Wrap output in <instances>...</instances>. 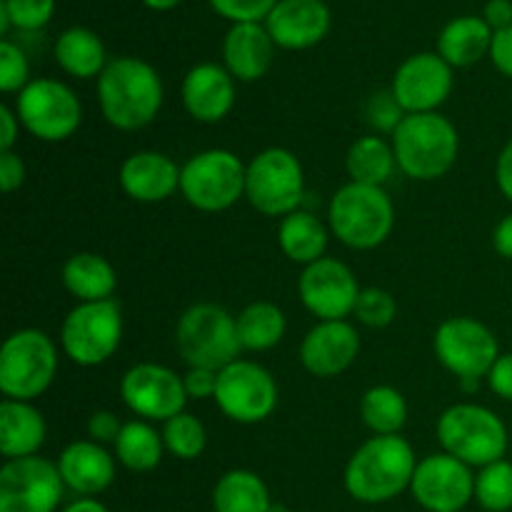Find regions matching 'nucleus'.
Instances as JSON below:
<instances>
[{
  "mask_svg": "<svg viewBox=\"0 0 512 512\" xmlns=\"http://www.w3.org/2000/svg\"><path fill=\"white\" fill-rule=\"evenodd\" d=\"M163 80L143 58H113L98 78V105L115 130L133 133L158 118L163 108Z\"/></svg>",
  "mask_w": 512,
  "mask_h": 512,
  "instance_id": "nucleus-1",
  "label": "nucleus"
},
{
  "mask_svg": "<svg viewBox=\"0 0 512 512\" xmlns=\"http://www.w3.org/2000/svg\"><path fill=\"white\" fill-rule=\"evenodd\" d=\"M418 458L403 435H373L345 465V490L368 505L388 503L410 490Z\"/></svg>",
  "mask_w": 512,
  "mask_h": 512,
  "instance_id": "nucleus-2",
  "label": "nucleus"
},
{
  "mask_svg": "<svg viewBox=\"0 0 512 512\" xmlns=\"http://www.w3.org/2000/svg\"><path fill=\"white\" fill-rule=\"evenodd\" d=\"M395 160L408 178L430 180L450 173L460 153L458 128L443 113H415L405 115L393 135Z\"/></svg>",
  "mask_w": 512,
  "mask_h": 512,
  "instance_id": "nucleus-3",
  "label": "nucleus"
},
{
  "mask_svg": "<svg viewBox=\"0 0 512 512\" xmlns=\"http://www.w3.org/2000/svg\"><path fill=\"white\" fill-rule=\"evenodd\" d=\"M328 228L350 250H373L390 238L395 208L383 188L345 183L328 203Z\"/></svg>",
  "mask_w": 512,
  "mask_h": 512,
  "instance_id": "nucleus-4",
  "label": "nucleus"
},
{
  "mask_svg": "<svg viewBox=\"0 0 512 512\" xmlns=\"http://www.w3.org/2000/svg\"><path fill=\"white\" fill-rule=\"evenodd\" d=\"M435 435L443 453L463 460L470 468H485L503 460L510 443L503 420L478 403L450 405L438 418Z\"/></svg>",
  "mask_w": 512,
  "mask_h": 512,
  "instance_id": "nucleus-5",
  "label": "nucleus"
},
{
  "mask_svg": "<svg viewBox=\"0 0 512 512\" xmlns=\"http://www.w3.org/2000/svg\"><path fill=\"white\" fill-rule=\"evenodd\" d=\"M175 348L188 368H228L243 350L238 320L218 303L190 305L175 325Z\"/></svg>",
  "mask_w": 512,
  "mask_h": 512,
  "instance_id": "nucleus-6",
  "label": "nucleus"
},
{
  "mask_svg": "<svg viewBox=\"0 0 512 512\" xmlns=\"http://www.w3.org/2000/svg\"><path fill=\"white\" fill-rule=\"evenodd\" d=\"M58 373V345L35 328L15 330L0 348V393L5 400L33 403L53 385Z\"/></svg>",
  "mask_w": 512,
  "mask_h": 512,
  "instance_id": "nucleus-7",
  "label": "nucleus"
},
{
  "mask_svg": "<svg viewBox=\"0 0 512 512\" xmlns=\"http://www.w3.org/2000/svg\"><path fill=\"white\" fill-rule=\"evenodd\" d=\"M248 165L225 148L200 150L180 170V193L200 213H223L245 198Z\"/></svg>",
  "mask_w": 512,
  "mask_h": 512,
  "instance_id": "nucleus-8",
  "label": "nucleus"
},
{
  "mask_svg": "<svg viewBox=\"0 0 512 512\" xmlns=\"http://www.w3.org/2000/svg\"><path fill=\"white\" fill-rule=\"evenodd\" d=\"M305 198V170L288 148H265L248 163L245 200L268 218L300 210Z\"/></svg>",
  "mask_w": 512,
  "mask_h": 512,
  "instance_id": "nucleus-9",
  "label": "nucleus"
},
{
  "mask_svg": "<svg viewBox=\"0 0 512 512\" xmlns=\"http://www.w3.org/2000/svg\"><path fill=\"white\" fill-rule=\"evenodd\" d=\"M123 340V310L115 300L78 303L60 325V348L70 363L95 368L108 363Z\"/></svg>",
  "mask_w": 512,
  "mask_h": 512,
  "instance_id": "nucleus-10",
  "label": "nucleus"
},
{
  "mask_svg": "<svg viewBox=\"0 0 512 512\" xmlns=\"http://www.w3.org/2000/svg\"><path fill=\"white\" fill-rule=\"evenodd\" d=\"M15 113L25 133L43 143H63L78 133L83 123L80 98L65 83L35 78L15 98Z\"/></svg>",
  "mask_w": 512,
  "mask_h": 512,
  "instance_id": "nucleus-11",
  "label": "nucleus"
},
{
  "mask_svg": "<svg viewBox=\"0 0 512 512\" xmlns=\"http://www.w3.org/2000/svg\"><path fill=\"white\" fill-rule=\"evenodd\" d=\"M278 383L268 368L253 360H235L218 373L215 405L228 420L258 425L278 408Z\"/></svg>",
  "mask_w": 512,
  "mask_h": 512,
  "instance_id": "nucleus-12",
  "label": "nucleus"
},
{
  "mask_svg": "<svg viewBox=\"0 0 512 512\" xmlns=\"http://www.w3.org/2000/svg\"><path fill=\"white\" fill-rule=\"evenodd\" d=\"M433 350L438 363L458 380L488 378L490 368L500 358V345L493 330L468 315L440 323L433 335Z\"/></svg>",
  "mask_w": 512,
  "mask_h": 512,
  "instance_id": "nucleus-13",
  "label": "nucleus"
},
{
  "mask_svg": "<svg viewBox=\"0 0 512 512\" xmlns=\"http://www.w3.org/2000/svg\"><path fill=\"white\" fill-rule=\"evenodd\" d=\"M63 493L58 463L48 458L5 460L0 468V512H55Z\"/></svg>",
  "mask_w": 512,
  "mask_h": 512,
  "instance_id": "nucleus-14",
  "label": "nucleus"
},
{
  "mask_svg": "<svg viewBox=\"0 0 512 512\" xmlns=\"http://www.w3.org/2000/svg\"><path fill=\"white\" fill-rule=\"evenodd\" d=\"M120 398L133 415L148 423H168L188 405L183 375L160 363H138L125 370Z\"/></svg>",
  "mask_w": 512,
  "mask_h": 512,
  "instance_id": "nucleus-15",
  "label": "nucleus"
},
{
  "mask_svg": "<svg viewBox=\"0 0 512 512\" xmlns=\"http://www.w3.org/2000/svg\"><path fill=\"white\" fill-rule=\"evenodd\" d=\"M410 493L428 512H460L475 498L473 468L448 453H433L418 460Z\"/></svg>",
  "mask_w": 512,
  "mask_h": 512,
  "instance_id": "nucleus-16",
  "label": "nucleus"
},
{
  "mask_svg": "<svg viewBox=\"0 0 512 512\" xmlns=\"http://www.w3.org/2000/svg\"><path fill=\"white\" fill-rule=\"evenodd\" d=\"M360 290L353 270L335 258H320L308 265L298 280L300 300L318 320H345L353 315Z\"/></svg>",
  "mask_w": 512,
  "mask_h": 512,
  "instance_id": "nucleus-17",
  "label": "nucleus"
},
{
  "mask_svg": "<svg viewBox=\"0 0 512 512\" xmlns=\"http://www.w3.org/2000/svg\"><path fill=\"white\" fill-rule=\"evenodd\" d=\"M390 93L405 115L438 113L453 93V68L438 53H415L395 70Z\"/></svg>",
  "mask_w": 512,
  "mask_h": 512,
  "instance_id": "nucleus-18",
  "label": "nucleus"
},
{
  "mask_svg": "<svg viewBox=\"0 0 512 512\" xmlns=\"http://www.w3.org/2000/svg\"><path fill=\"white\" fill-rule=\"evenodd\" d=\"M360 355V335L348 320H318L300 343V363L315 378L345 373Z\"/></svg>",
  "mask_w": 512,
  "mask_h": 512,
  "instance_id": "nucleus-19",
  "label": "nucleus"
},
{
  "mask_svg": "<svg viewBox=\"0 0 512 512\" xmlns=\"http://www.w3.org/2000/svg\"><path fill=\"white\" fill-rule=\"evenodd\" d=\"M333 15L325 0H280L265 18L270 38L283 50H308L330 33Z\"/></svg>",
  "mask_w": 512,
  "mask_h": 512,
  "instance_id": "nucleus-20",
  "label": "nucleus"
},
{
  "mask_svg": "<svg viewBox=\"0 0 512 512\" xmlns=\"http://www.w3.org/2000/svg\"><path fill=\"white\" fill-rule=\"evenodd\" d=\"M185 110L205 125L220 123L235 108V78L220 63H198L185 73L180 88Z\"/></svg>",
  "mask_w": 512,
  "mask_h": 512,
  "instance_id": "nucleus-21",
  "label": "nucleus"
},
{
  "mask_svg": "<svg viewBox=\"0 0 512 512\" xmlns=\"http://www.w3.org/2000/svg\"><path fill=\"white\" fill-rule=\"evenodd\" d=\"M180 165L158 150H138L120 165V188L135 203H163L180 190Z\"/></svg>",
  "mask_w": 512,
  "mask_h": 512,
  "instance_id": "nucleus-22",
  "label": "nucleus"
},
{
  "mask_svg": "<svg viewBox=\"0 0 512 512\" xmlns=\"http://www.w3.org/2000/svg\"><path fill=\"white\" fill-rule=\"evenodd\" d=\"M115 455L95 440H75L60 453L58 470L65 488L80 498H93L105 493L115 480Z\"/></svg>",
  "mask_w": 512,
  "mask_h": 512,
  "instance_id": "nucleus-23",
  "label": "nucleus"
},
{
  "mask_svg": "<svg viewBox=\"0 0 512 512\" xmlns=\"http://www.w3.org/2000/svg\"><path fill=\"white\" fill-rule=\"evenodd\" d=\"M275 48L265 23H235L225 33L223 65L240 83H255L273 65Z\"/></svg>",
  "mask_w": 512,
  "mask_h": 512,
  "instance_id": "nucleus-24",
  "label": "nucleus"
},
{
  "mask_svg": "<svg viewBox=\"0 0 512 512\" xmlns=\"http://www.w3.org/2000/svg\"><path fill=\"white\" fill-rule=\"evenodd\" d=\"M48 438V423L33 403L3 400L0 405V453L5 460L38 455Z\"/></svg>",
  "mask_w": 512,
  "mask_h": 512,
  "instance_id": "nucleus-25",
  "label": "nucleus"
},
{
  "mask_svg": "<svg viewBox=\"0 0 512 512\" xmlns=\"http://www.w3.org/2000/svg\"><path fill=\"white\" fill-rule=\"evenodd\" d=\"M493 28L480 15H460L445 23L438 35V50L435 53L450 65V68H470L480 63L493 48Z\"/></svg>",
  "mask_w": 512,
  "mask_h": 512,
  "instance_id": "nucleus-26",
  "label": "nucleus"
},
{
  "mask_svg": "<svg viewBox=\"0 0 512 512\" xmlns=\"http://www.w3.org/2000/svg\"><path fill=\"white\" fill-rule=\"evenodd\" d=\"M60 280L78 303L113 300L115 288H118V273L108 263V258H103L100 253H88V250L65 260Z\"/></svg>",
  "mask_w": 512,
  "mask_h": 512,
  "instance_id": "nucleus-27",
  "label": "nucleus"
},
{
  "mask_svg": "<svg viewBox=\"0 0 512 512\" xmlns=\"http://www.w3.org/2000/svg\"><path fill=\"white\" fill-rule=\"evenodd\" d=\"M330 243V228L318 218V215L308 213V210H295V213L285 215L280 220L278 228V245L283 255L293 263L308 265L318 263L325 258V250Z\"/></svg>",
  "mask_w": 512,
  "mask_h": 512,
  "instance_id": "nucleus-28",
  "label": "nucleus"
},
{
  "mask_svg": "<svg viewBox=\"0 0 512 512\" xmlns=\"http://www.w3.org/2000/svg\"><path fill=\"white\" fill-rule=\"evenodd\" d=\"M55 63L65 70L68 75L80 80L100 78L105 65L110 63L108 53H105V43L100 40L98 33L90 28H80L73 25L60 38L55 40Z\"/></svg>",
  "mask_w": 512,
  "mask_h": 512,
  "instance_id": "nucleus-29",
  "label": "nucleus"
},
{
  "mask_svg": "<svg viewBox=\"0 0 512 512\" xmlns=\"http://www.w3.org/2000/svg\"><path fill=\"white\" fill-rule=\"evenodd\" d=\"M273 500L265 480L253 470H228L213 488L215 512H270Z\"/></svg>",
  "mask_w": 512,
  "mask_h": 512,
  "instance_id": "nucleus-30",
  "label": "nucleus"
},
{
  "mask_svg": "<svg viewBox=\"0 0 512 512\" xmlns=\"http://www.w3.org/2000/svg\"><path fill=\"white\" fill-rule=\"evenodd\" d=\"M115 460L130 473H150L160 465L168 453L163 443V433L153 428L148 420H128L113 443Z\"/></svg>",
  "mask_w": 512,
  "mask_h": 512,
  "instance_id": "nucleus-31",
  "label": "nucleus"
},
{
  "mask_svg": "<svg viewBox=\"0 0 512 512\" xmlns=\"http://www.w3.org/2000/svg\"><path fill=\"white\" fill-rule=\"evenodd\" d=\"M238 320V338L240 348L250 350V353H265L280 345L288 330V318L280 310V305L270 303V300H255V303L245 305Z\"/></svg>",
  "mask_w": 512,
  "mask_h": 512,
  "instance_id": "nucleus-32",
  "label": "nucleus"
},
{
  "mask_svg": "<svg viewBox=\"0 0 512 512\" xmlns=\"http://www.w3.org/2000/svg\"><path fill=\"white\" fill-rule=\"evenodd\" d=\"M395 168H398V160H395L393 143L383 140L380 135L358 138L345 155V170L350 175V183L383 188Z\"/></svg>",
  "mask_w": 512,
  "mask_h": 512,
  "instance_id": "nucleus-33",
  "label": "nucleus"
},
{
  "mask_svg": "<svg viewBox=\"0 0 512 512\" xmlns=\"http://www.w3.org/2000/svg\"><path fill=\"white\" fill-rule=\"evenodd\" d=\"M360 418L373 435H400L408 423V400L393 385H373L360 398Z\"/></svg>",
  "mask_w": 512,
  "mask_h": 512,
  "instance_id": "nucleus-34",
  "label": "nucleus"
},
{
  "mask_svg": "<svg viewBox=\"0 0 512 512\" xmlns=\"http://www.w3.org/2000/svg\"><path fill=\"white\" fill-rule=\"evenodd\" d=\"M163 443L165 450L170 455L180 460H195L205 453V445H208V433H205V425L200 423L198 415L183 410L180 415L170 418L168 423H163Z\"/></svg>",
  "mask_w": 512,
  "mask_h": 512,
  "instance_id": "nucleus-35",
  "label": "nucleus"
},
{
  "mask_svg": "<svg viewBox=\"0 0 512 512\" xmlns=\"http://www.w3.org/2000/svg\"><path fill=\"white\" fill-rule=\"evenodd\" d=\"M475 500L480 508L488 512H508L512 510V463L498 460L475 475Z\"/></svg>",
  "mask_w": 512,
  "mask_h": 512,
  "instance_id": "nucleus-36",
  "label": "nucleus"
},
{
  "mask_svg": "<svg viewBox=\"0 0 512 512\" xmlns=\"http://www.w3.org/2000/svg\"><path fill=\"white\" fill-rule=\"evenodd\" d=\"M355 318L365 325V328H388L398 315V303L393 295L383 288H363L358 295V303L353 310Z\"/></svg>",
  "mask_w": 512,
  "mask_h": 512,
  "instance_id": "nucleus-37",
  "label": "nucleus"
},
{
  "mask_svg": "<svg viewBox=\"0 0 512 512\" xmlns=\"http://www.w3.org/2000/svg\"><path fill=\"white\" fill-rule=\"evenodd\" d=\"M0 5L8 13L10 25L23 33L45 28L55 13V0H0Z\"/></svg>",
  "mask_w": 512,
  "mask_h": 512,
  "instance_id": "nucleus-38",
  "label": "nucleus"
},
{
  "mask_svg": "<svg viewBox=\"0 0 512 512\" xmlns=\"http://www.w3.org/2000/svg\"><path fill=\"white\" fill-rule=\"evenodd\" d=\"M30 83V63L23 48L13 40L0 43V90L3 93H20Z\"/></svg>",
  "mask_w": 512,
  "mask_h": 512,
  "instance_id": "nucleus-39",
  "label": "nucleus"
},
{
  "mask_svg": "<svg viewBox=\"0 0 512 512\" xmlns=\"http://www.w3.org/2000/svg\"><path fill=\"white\" fill-rule=\"evenodd\" d=\"M365 118H368L373 130L393 135L398 130V125L403 123L405 110L400 108V103L395 100V95L390 90H380V93L370 95L368 105H365Z\"/></svg>",
  "mask_w": 512,
  "mask_h": 512,
  "instance_id": "nucleus-40",
  "label": "nucleus"
},
{
  "mask_svg": "<svg viewBox=\"0 0 512 512\" xmlns=\"http://www.w3.org/2000/svg\"><path fill=\"white\" fill-rule=\"evenodd\" d=\"M210 8L230 23H265L280 0H208Z\"/></svg>",
  "mask_w": 512,
  "mask_h": 512,
  "instance_id": "nucleus-41",
  "label": "nucleus"
},
{
  "mask_svg": "<svg viewBox=\"0 0 512 512\" xmlns=\"http://www.w3.org/2000/svg\"><path fill=\"white\" fill-rule=\"evenodd\" d=\"M218 373L220 370L210 368H188L183 375L185 393L190 400H213L218 390Z\"/></svg>",
  "mask_w": 512,
  "mask_h": 512,
  "instance_id": "nucleus-42",
  "label": "nucleus"
},
{
  "mask_svg": "<svg viewBox=\"0 0 512 512\" xmlns=\"http://www.w3.org/2000/svg\"><path fill=\"white\" fill-rule=\"evenodd\" d=\"M123 425L125 423H120V418L113 413V410H95L88 420V435L90 440H95V443L108 445L118 440Z\"/></svg>",
  "mask_w": 512,
  "mask_h": 512,
  "instance_id": "nucleus-43",
  "label": "nucleus"
},
{
  "mask_svg": "<svg viewBox=\"0 0 512 512\" xmlns=\"http://www.w3.org/2000/svg\"><path fill=\"white\" fill-rule=\"evenodd\" d=\"M25 183V163L15 150H0V188L15 193Z\"/></svg>",
  "mask_w": 512,
  "mask_h": 512,
  "instance_id": "nucleus-44",
  "label": "nucleus"
},
{
  "mask_svg": "<svg viewBox=\"0 0 512 512\" xmlns=\"http://www.w3.org/2000/svg\"><path fill=\"white\" fill-rule=\"evenodd\" d=\"M488 385L498 398L512 403V353H500L495 365L488 373Z\"/></svg>",
  "mask_w": 512,
  "mask_h": 512,
  "instance_id": "nucleus-45",
  "label": "nucleus"
},
{
  "mask_svg": "<svg viewBox=\"0 0 512 512\" xmlns=\"http://www.w3.org/2000/svg\"><path fill=\"white\" fill-rule=\"evenodd\" d=\"M490 60L495 68L512 80V25L510 28L500 30L493 38V48H490Z\"/></svg>",
  "mask_w": 512,
  "mask_h": 512,
  "instance_id": "nucleus-46",
  "label": "nucleus"
},
{
  "mask_svg": "<svg viewBox=\"0 0 512 512\" xmlns=\"http://www.w3.org/2000/svg\"><path fill=\"white\" fill-rule=\"evenodd\" d=\"M20 118L15 113V108L8 105H0V150H13L15 143L20 138Z\"/></svg>",
  "mask_w": 512,
  "mask_h": 512,
  "instance_id": "nucleus-47",
  "label": "nucleus"
},
{
  "mask_svg": "<svg viewBox=\"0 0 512 512\" xmlns=\"http://www.w3.org/2000/svg\"><path fill=\"white\" fill-rule=\"evenodd\" d=\"M483 20L493 28V33L512 25V0H488L483 8Z\"/></svg>",
  "mask_w": 512,
  "mask_h": 512,
  "instance_id": "nucleus-48",
  "label": "nucleus"
},
{
  "mask_svg": "<svg viewBox=\"0 0 512 512\" xmlns=\"http://www.w3.org/2000/svg\"><path fill=\"white\" fill-rule=\"evenodd\" d=\"M495 183H498L500 193L512 203V138L500 150L498 163H495Z\"/></svg>",
  "mask_w": 512,
  "mask_h": 512,
  "instance_id": "nucleus-49",
  "label": "nucleus"
},
{
  "mask_svg": "<svg viewBox=\"0 0 512 512\" xmlns=\"http://www.w3.org/2000/svg\"><path fill=\"white\" fill-rule=\"evenodd\" d=\"M493 248L500 258L512 260V213L505 215L493 230Z\"/></svg>",
  "mask_w": 512,
  "mask_h": 512,
  "instance_id": "nucleus-50",
  "label": "nucleus"
},
{
  "mask_svg": "<svg viewBox=\"0 0 512 512\" xmlns=\"http://www.w3.org/2000/svg\"><path fill=\"white\" fill-rule=\"evenodd\" d=\"M60 512H108V508L95 498H78L70 505H65Z\"/></svg>",
  "mask_w": 512,
  "mask_h": 512,
  "instance_id": "nucleus-51",
  "label": "nucleus"
},
{
  "mask_svg": "<svg viewBox=\"0 0 512 512\" xmlns=\"http://www.w3.org/2000/svg\"><path fill=\"white\" fill-rule=\"evenodd\" d=\"M178 3L180 0H143V5H148L150 10H160V13L163 10H173Z\"/></svg>",
  "mask_w": 512,
  "mask_h": 512,
  "instance_id": "nucleus-52",
  "label": "nucleus"
},
{
  "mask_svg": "<svg viewBox=\"0 0 512 512\" xmlns=\"http://www.w3.org/2000/svg\"><path fill=\"white\" fill-rule=\"evenodd\" d=\"M458 383H460V390H463V393H475V390L480 388V380H475V378L458 380Z\"/></svg>",
  "mask_w": 512,
  "mask_h": 512,
  "instance_id": "nucleus-53",
  "label": "nucleus"
},
{
  "mask_svg": "<svg viewBox=\"0 0 512 512\" xmlns=\"http://www.w3.org/2000/svg\"><path fill=\"white\" fill-rule=\"evenodd\" d=\"M270 512H290V510L285 508V505H278V503H273V508H270Z\"/></svg>",
  "mask_w": 512,
  "mask_h": 512,
  "instance_id": "nucleus-54",
  "label": "nucleus"
}]
</instances>
